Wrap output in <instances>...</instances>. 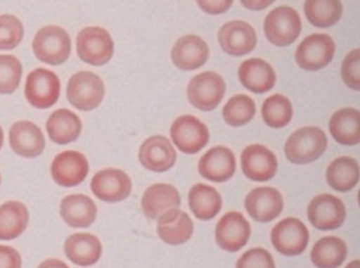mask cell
Returning a JSON list of instances; mask_svg holds the SVG:
<instances>
[{
  "label": "cell",
  "mask_w": 360,
  "mask_h": 268,
  "mask_svg": "<svg viewBox=\"0 0 360 268\" xmlns=\"http://www.w3.org/2000/svg\"><path fill=\"white\" fill-rule=\"evenodd\" d=\"M330 134L343 146H356L360 142V113L355 108L336 111L330 120Z\"/></svg>",
  "instance_id": "cell-28"
},
{
  "label": "cell",
  "mask_w": 360,
  "mask_h": 268,
  "mask_svg": "<svg viewBox=\"0 0 360 268\" xmlns=\"http://www.w3.org/2000/svg\"><path fill=\"white\" fill-rule=\"evenodd\" d=\"M60 217L72 228H89L97 218L93 199L82 193L66 196L60 207Z\"/></svg>",
  "instance_id": "cell-24"
},
{
  "label": "cell",
  "mask_w": 360,
  "mask_h": 268,
  "mask_svg": "<svg viewBox=\"0 0 360 268\" xmlns=\"http://www.w3.org/2000/svg\"><path fill=\"white\" fill-rule=\"evenodd\" d=\"M222 113L229 126H245L255 117V101L248 95L233 96L224 106Z\"/></svg>",
  "instance_id": "cell-35"
},
{
  "label": "cell",
  "mask_w": 360,
  "mask_h": 268,
  "mask_svg": "<svg viewBox=\"0 0 360 268\" xmlns=\"http://www.w3.org/2000/svg\"><path fill=\"white\" fill-rule=\"evenodd\" d=\"M89 173V163L83 153L65 151L56 155L51 165V175L62 187H75L85 181Z\"/></svg>",
  "instance_id": "cell-13"
},
{
  "label": "cell",
  "mask_w": 360,
  "mask_h": 268,
  "mask_svg": "<svg viewBox=\"0 0 360 268\" xmlns=\"http://www.w3.org/2000/svg\"><path fill=\"white\" fill-rule=\"evenodd\" d=\"M245 208L254 220L270 222L283 212V196L273 187H258L246 196Z\"/></svg>",
  "instance_id": "cell-18"
},
{
  "label": "cell",
  "mask_w": 360,
  "mask_h": 268,
  "mask_svg": "<svg viewBox=\"0 0 360 268\" xmlns=\"http://www.w3.org/2000/svg\"><path fill=\"white\" fill-rule=\"evenodd\" d=\"M238 77L246 89L255 94L271 91L277 79L273 66L260 58L244 60L238 68Z\"/></svg>",
  "instance_id": "cell-23"
},
{
  "label": "cell",
  "mask_w": 360,
  "mask_h": 268,
  "mask_svg": "<svg viewBox=\"0 0 360 268\" xmlns=\"http://www.w3.org/2000/svg\"><path fill=\"white\" fill-rule=\"evenodd\" d=\"M188 203L195 218L208 221L214 218L222 208V197L212 186L197 184L188 196Z\"/></svg>",
  "instance_id": "cell-29"
},
{
  "label": "cell",
  "mask_w": 360,
  "mask_h": 268,
  "mask_svg": "<svg viewBox=\"0 0 360 268\" xmlns=\"http://www.w3.org/2000/svg\"><path fill=\"white\" fill-rule=\"evenodd\" d=\"M64 252L72 263L87 267L101 260L103 245L94 234H75L66 238Z\"/></svg>",
  "instance_id": "cell-26"
},
{
  "label": "cell",
  "mask_w": 360,
  "mask_h": 268,
  "mask_svg": "<svg viewBox=\"0 0 360 268\" xmlns=\"http://www.w3.org/2000/svg\"><path fill=\"white\" fill-rule=\"evenodd\" d=\"M265 34L274 46H291L301 33L302 23L293 8L281 6L268 13L264 23Z\"/></svg>",
  "instance_id": "cell-5"
},
{
  "label": "cell",
  "mask_w": 360,
  "mask_h": 268,
  "mask_svg": "<svg viewBox=\"0 0 360 268\" xmlns=\"http://www.w3.org/2000/svg\"><path fill=\"white\" fill-rule=\"evenodd\" d=\"M90 189L98 199L105 203H119L130 196L132 181L121 170L105 168L94 176Z\"/></svg>",
  "instance_id": "cell-11"
},
{
  "label": "cell",
  "mask_w": 360,
  "mask_h": 268,
  "mask_svg": "<svg viewBox=\"0 0 360 268\" xmlns=\"http://www.w3.org/2000/svg\"><path fill=\"white\" fill-rule=\"evenodd\" d=\"M4 146V130L0 127V148H3Z\"/></svg>",
  "instance_id": "cell-45"
},
{
  "label": "cell",
  "mask_w": 360,
  "mask_h": 268,
  "mask_svg": "<svg viewBox=\"0 0 360 268\" xmlns=\"http://www.w3.org/2000/svg\"><path fill=\"white\" fill-rule=\"evenodd\" d=\"M76 50L78 58L85 63L103 66L112 58L115 43L105 29L88 27L78 33Z\"/></svg>",
  "instance_id": "cell-4"
},
{
  "label": "cell",
  "mask_w": 360,
  "mask_h": 268,
  "mask_svg": "<svg viewBox=\"0 0 360 268\" xmlns=\"http://www.w3.org/2000/svg\"><path fill=\"white\" fill-rule=\"evenodd\" d=\"M328 148L326 132L316 127H304L295 131L285 146V158L291 163L303 165L319 160Z\"/></svg>",
  "instance_id": "cell-1"
},
{
  "label": "cell",
  "mask_w": 360,
  "mask_h": 268,
  "mask_svg": "<svg viewBox=\"0 0 360 268\" xmlns=\"http://www.w3.org/2000/svg\"><path fill=\"white\" fill-rule=\"evenodd\" d=\"M308 218L319 230H335L345 222V205L335 196L322 193L314 197L309 205Z\"/></svg>",
  "instance_id": "cell-12"
},
{
  "label": "cell",
  "mask_w": 360,
  "mask_h": 268,
  "mask_svg": "<svg viewBox=\"0 0 360 268\" xmlns=\"http://www.w3.org/2000/svg\"><path fill=\"white\" fill-rule=\"evenodd\" d=\"M170 136L181 152L195 154L208 144L210 133L205 123L197 117L185 115L174 121Z\"/></svg>",
  "instance_id": "cell-9"
},
{
  "label": "cell",
  "mask_w": 360,
  "mask_h": 268,
  "mask_svg": "<svg viewBox=\"0 0 360 268\" xmlns=\"http://www.w3.org/2000/svg\"><path fill=\"white\" fill-rule=\"evenodd\" d=\"M250 236V222L236 211L225 213L215 228V241L224 251H240L246 245Z\"/></svg>",
  "instance_id": "cell-14"
},
{
  "label": "cell",
  "mask_w": 360,
  "mask_h": 268,
  "mask_svg": "<svg viewBox=\"0 0 360 268\" xmlns=\"http://www.w3.org/2000/svg\"><path fill=\"white\" fill-rule=\"evenodd\" d=\"M209 46L195 34L184 35L175 43L170 56L173 63L183 70H195L207 63Z\"/></svg>",
  "instance_id": "cell-21"
},
{
  "label": "cell",
  "mask_w": 360,
  "mask_h": 268,
  "mask_svg": "<svg viewBox=\"0 0 360 268\" xmlns=\"http://www.w3.org/2000/svg\"><path fill=\"white\" fill-rule=\"evenodd\" d=\"M236 268H275V261L267 250L255 248L240 256Z\"/></svg>",
  "instance_id": "cell-38"
},
{
  "label": "cell",
  "mask_w": 360,
  "mask_h": 268,
  "mask_svg": "<svg viewBox=\"0 0 360 268\" xmlns=\"http://www.w3.org/2000/svg\"><path fill=\"white\" fill-rule=\"evenodd\" d=\"M0 184H1V175H0Z\"/></svg>",
  "instance_id": "cell-46"
},
{
  "label": "cell",
  "mask_w": 360,
  "mask_h": 268,
  "mask_svg": "<svg viewBox=\"0 0 360 268\" xmlns=\"http://www.w3.org/2000/svg\"><path fill=\"white\" fill-rule=\"evenodd\" d=\"M181 203L179 191L169 184H154L142 197V210L148 218L158 219L166 211L177 209Z\"/></svg>",
  "instance_id": "cell-25"
},
{
  "label": "cell",
  "mask_w": 360,
  "mask_h": 268,
  "mask_svg": "<svg viewBox=\"0 0 360 268\" xmlns=\"http://www.w3.org/2000/svg\"><path fill=\"white\" fill-rule=\"evenodd\" d=\"M22 77V65L15 56L0 54V95L17 91Z\"/></svg>",
  "instance_id": "cell-36"
},
{
  "label": "cell",
  "mask_w": 360,
  "mask_h": 268,
  "mask_svg": "<svg viewBox=\"0 0 360 268\" xmlns=\"http://www.w3.org/2000/svg\"><path fill=\"white\" fill-rule=\"evenodd\" d=\"M347 245L338 236L319 240L311 251L312 263L319 268H338L347 257Z\"/></svg>",
  "instance_id": "cell-32"
},
{
  "label": "cell",
  "mask_w": 360,
  "mask_h": 268,
  "mask_svg": "<svg viewBox=\"0 0 360 268\" xmlns=\"http://www.w3.org/2000/svg\"><path fill=\"white\" fill-rule=\"evenodd\" d=\"M82 121L76 113L68 109H58L49 117L46 131L53 142L60 146L74 142L82 132Z\"/></svg>",
  "instance_id": "cell-27"
},
{
  "label": "cell",
  "mask_w": 360,
  "mask_h": 268,
  "mask_svg": "<svg viewBox=\"0 0 360 268\" xmlns=\"http://www.w3.org/2000/svg\"><path fill=\"white\" fill-rule=\"evenodd\" d=\"M335 49V42L330 35L314 33L299 44L295 52V60L303 70L316 72L332 62Z\"/></svg>",
  "instance_id": "cell-8"
},
{
  "label": "cell",
  "mask_w": 360,
  "mask_h": 268,
  "mask_svg": "<svg viewBox=\"0 0 360 268\" xmlns=\"http://www.w3.org/2000/svg\"><path fill=\"white\" fill-rule=\"evenodd\" d=\"M29 224V211L20 201H8L0 205V240L19 238Z\"/></svg>",
  "instance_id": "cell-30"
},
{
  "label": "cell",
  "mask_w": 360,
  "mask_h": 268,
  "mask_svg": "<svg viewBox=\"0 0 360 268\" xmlns=\"http://www.w3.org/2000/svg\"><path fill=\"white\" fill-rule=\"evenodd\" d=\"M139 160L150 171L163 173L175 165L177 152L166 136H154L142 143Z\"/></svg>",
  "instance_id": "cell-17"
},
{
  "label": "cell",
  "mask_w": 360,
  "mask_h": 268,
  "mask_svg": "<svg viewBox=\"0 0 360 268\" xmlns=\"http://www.w3.org/2000/svg\"><path fill=\"white\" fill-rule=\"evenodd\" d=\"M328 185L334 191L347 193L359 181V165L355 158L340 156L328 165L326 171Z\"/></svg>",
  "instance_id": "cell-31"
},
{
  "label": "cell",
  "mask_w": 360,
  "mask_h": 268,
  "mask_svg": "<svg viewBox=\"0 0 360 268\" xmlns=\"http://www.w3.org/2000/svg\"><path fill=\"white\" fill-rule=\"evenodd\" d=\"M23 25L13 15H0V50H13L23 39Z\"/></svg>",
  "instance_id": "cell-37"
},
{
  "label": "cell",
  "mask_w": 360,
  "mask_h": 268,
  "mask_svg": "<svg viewBox=\"0 0 360 268\" xmlns=\"http://www.w3.org/2000/svg\"><path fill=\"white\" fill-rule=\"evenodd\" d=\"M198 170L205 179L213 183H223L229 181L236 173V156L230 148L214 146L200 158Z\"/></svg>",
  "instance_id": "cell-19"
},
{
  "label": "cell",
  "mask_w": 360,
  "mask_h": 268,
  "mask_svg": "<svg viewBox=\"0 0 360 268\" xmlns=\"http://www.w3.org/2000/svg\"><path fill=\"white\" fill-rule=\"evenodd\" d=\"M218 38L222 50L233 56H246L257 44V34L253 27L242 20L225 23L219 31Z\"/></svg>",
  "instance_id": "cell-16"
},
{
  "label": "cell",
  "mask_w": 360,
  "mask_h": 268,
  "mask_svg": "<svg viewBox=\"0 0 360 268\" xmlns=\"http://www.w3.org/2000/svg\"><path fill=\"white\" fill-rule=\"evenodd\" d=\"M158 234L163 242L170 245H180L191 240L193 222L185 211L172 209L158 218Z\"/></svg>",
  "instance_id": "cell-22"
},
{
  "label": "cell",
  "mask_w": 360,
  "mask_h": 268,
  "mask_svg": "<svg viewBox=\"0 0 360 268\" xmlns=\"http://www.w3.org/2000/svg\"><path fill=\"white\" fill-rule=\"evenodd\" d=\"M359 52V49L349 52V54L344 60L343 65H342V78H343L346 85L354 91H359L360 89Z\"/></svg>",
  "instance_id": "cell-39"
},
{
  "label": "cell",
  "mask_w": 360,
  "mask_h": 268,
  "mask_svg": "<svg viewBox=\"0 0 360 268\" xmlns=\"http://www.w3.org/2000/svg\"><path fill=\"white\" fill-rule=\"evenodd\" d=\"M346 268H360V262L358 261V260H356V261H353L352 263L348 264V265L346 266Z\"/></svg>",
  "instance_id": "cell-44"
},
{
  "label": "cell",
  "mask_w": 360,
  "mask_h": 268,
  "mask_svg": "<svg viewBox=\"0 0 360 268\" xmlns=\"http://www.w3.org/2000/svg\"><path fill=\"white\" fill-rule=\"evenodd\" d=\"M22 260L15 248L0 245V268H21Z\"/></svg>",
  "instance_id": "cell-40"
},
{
  "label": "cell",
  "mask_w": 360,
  "mask_h": 268,
  "mask_svg": "<svg viewBox=\"0 0 360 268\" xmlns=\"http://www.w3.org/2000/svg\"><path fill=\"white\" fill-rule=\"evenodd\" d=\"M262 115L270 128H283L292 119V103L281 94L270 96L263 103Z\"/></svg>",
  "instance_id": "cell-34"
},
{
  "label": "cell",
  "mask_w": 360,
  "mask_h": 268,
  "mask_svg": "<svg viewBox=\"0 0 360 268\" xmlns=\"http://www.w3.org/2000/svg\"><path fill=\"white\" fill-rule=\"evenodd\" d=\"M226 91L222 76L214 72H205L195 76L188 85L187 96L189 103L202 111L217 108L222 101Z\"/></svg>",
  "instance_id": "cell-7"
},
{
  "label": "cell",
  "mask_w": 360,
  "mask_h": 268,
  "mask_svg": "<svg viewBox=\"0 0 360 268\" xmlns=\"http://www.w3.org/2000/svg\"><path fill=\"white\" fill-rule=\"evenodd\" d=\"M197 5L209 15H220L230 9L233 1L232 0H228V1H224V0L222 1H198Z\"/></svg>",
  "instance_id": "cell-41"
},
{
  "label": "cell",
  "mask_w": 360,
  "mask_h": 268,
  "mask_svg": "<svg viewBox=\"0 0 360 268\" xmlns=\"http://www.w3.org/2000/svg\"><path fill=\"white\" fill-rule=\"evenodd\" d=\"M9 143L19 156L34 158L45 148V139L41 129L31 121H18L9 131Z\"/></svg>",
  "instance_id": "cell-20"
},
{
  "label": "cell",
  "mask_w": 360,
  "mask_h": 268,
  "mask_svg": "<svg viewBox=\"0 0 360 268\" xmlns=\"http://www.w3.org/2000/svg\"><path fill=\"white\" fill-rule=\"evenodd\" d=\"M240 164L244 175L254 181H268L277 174V158L262 144H253L243 151Z\"/></svg>",
  "instance_id": "cell-15"
},
{
  "label": "cell",
  "mask_w": 360,
  "mask_h": 268,
  "mask_svg": "<svg viewBox=\"0 0 360 268\" xmlns=\"http://www.w3.org/2000/svg\"><path fill=\"white\" fill-rule=\"evenodd\" d=\"M309 230L302 221L285 218L274 226L270 238L274 248L285 256L302 254L309 244Z\"/></svg>",
  "instance_id": "cell-10"
},
{
  "label": "cell",
  "mask_w": 360,
  "mask_h": 268,
  "mask_svg": "<svg viewBox=\"0 0 360 268\" xmlns=\"http://www.w3.org/2000/svg\"><path fill=\"white\" fill-rule=\"evenodd\" d=\"M60 93V78L52 70L39 68L32 70L27 77L25 95L34 108H51L58 103Z\"/></svg>",
  "instance_id": "cell-6"
},
{
  "label": "cell",
  "mask_w": 360,
  "mask_h": 268,
  "mask_svg": "<svg viewBox=\"0 0 360 268\" xmlns=\"http://www.w3.org/2000/svg\"><path fill=\"white\" fill-rule=\"evenodd\" d=\"M105 88L97 74L82 70L74 74L68 84V99L80 111H91L103 103Z\"/></svg>",
  "instance_id": "cell-3"
},
{
  "label": "cell",
  "mask_w": 360,
  "mask_h": 268,
  "mask_svg": "<svg viewBox=\"0 0 360 268\" xmlns=\"http://www.w3.org/2000/svg\"><path fill=\"white\" fill-rule=\"evenodd\" d=\"M38 268H70V266L56 258H49L42 262Z\"/></svg>",
  "instance_id": "cell-42"
},
{
  "label": "cell",
  "mask_w": 360,
  "mask_h": 268,
  "mask_svg": "<svg viewBox=\"0 0 360 268\" xmlns=\"http://www.w3.org/2000/svg\"><path fill=\"white\" fill-rule=\"evenodd\" d=\"M304 13L316 28H330L340 20L343 5L338 0H308L304 3Z\"/></svg>",
  "instance_id": "cell-33"
},
{
  "label": "cell",
  "mask_w": 360,
  "mask_h": 268,
  "mask_svg": "<svg viewBox=\"0 0 360 268\" xmlns=\"http://www.w3.org/2000/svg\"><path fill=\"white\" fill-rule=\"evenodd\" d=\"M35 58L49 65L65 63L72 52L70 37L58 25H45L37 32L32 43Z\"/></svg>",
  "instance_id": "cell-2"
},
{
  "label": "cell",
  "mask_w": 360,
  "mask_h": 268,
  "mask_svg": "<svg viewBox=\"0 0 360 268\" xmlns=\"http://www.w3.org/2000/svg\"><path fill=\"white\" fill-rule=\"evenodd\" d=\"M240 4L252 11H262L268 6L273 5L274 1H242Z\"/></svg>",
  "instance_id": "cell-43"
}]
</instances>
